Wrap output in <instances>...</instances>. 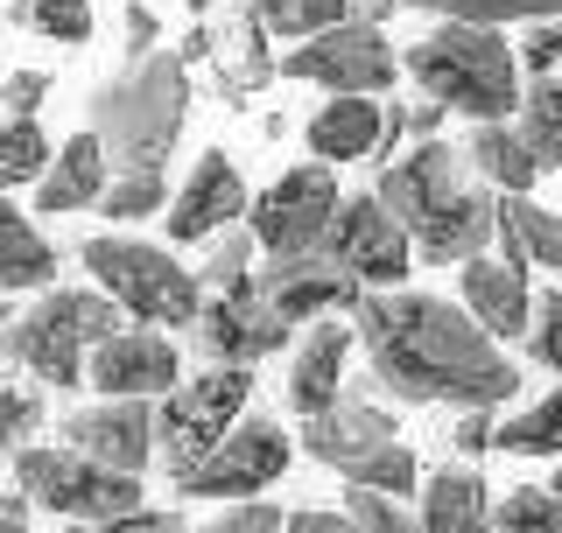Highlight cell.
Wrapping results in <instances>:
<instances>
[{
    "mask_svg": "<svg viewBox=\"0 0 562 533\" xmlns=\"http://www.w3.org/2000/svg\"><path fill=\"white\" fill-rule=\"evenodd\" d=\"M373 386L401 407H506L520 394V365L471 324L464 302L415 295V288H373L351 309Z\"/></svg>",
    "mask_w": 562,
    "mask_h": 533,
    "instance_id": "obj_1",
    "label": "cell"
},
{
    "mask_svg": "<svg viewBox=\"0 0 562 533\" xmlns=\"http://www.w3.org/2000/svg\"><path fill=\"white\" fill-rule=\"evenodd\" d=\"M373 197L394 211V225L415 239V253L429 266L479 260L492 239V218H499V197L464 169V155L450 140H415L408 155L380 162Z\"/></svg>",
    "mask_w": 562,
    "mask_h": 533,
    "instance_id": "obj_2",
    "label": "cell"
},
{
    "mask_svg": "<svg viewBox=\"0 0 562 533\" xmlns=\"http://www.w3.org/2000/svg\"><path fill=\"white\" fill-rule=\"evenodd\" d=\"M183 127H190V70L176 64V49L127 57L92 99V134L113 175H169Z\"/></svg>",
    "mask_w": 562,
    "mask_h": 533,
    "instance_id": "obj_3",
    "label": "cell"
},
{
    "mask_svg": "<svg viewBox=\"0 0 562 533\" xmlns=\"http://www.w3.org/2000/svg\"><path fill=\"white\" fill-rule=\"evenodd\" d=\"M401 70L415 78L422 99H436L443 113H464L471 127L514 120V105H520L514 43L499 29H479V22H429L401 49Z\"/></svg>",
    "mask_w": 562,
    "mask_h": 533,
    "instance_id": "obj_4",
    "label": "cell"
},
{
    "mask_svg": "<svg viewBox=\"0 0 562 533\" xmlns=\"http://www.w3.org/2000/svg\"><path fill=\"white\" fill-rule=\"evenodd\" d=\"M120 330V302L99 288H43L29 309H0V359L14 372H35V386H85L92 344Z\"/></svg>",
    "mask_w": 562,
    "mask_h": 533,
    "instance_id": "obj_5",
    "label": "cell"
},
{
    "mask_svg": "<svg viewBox=\"0 0 562 533\" xmlns=\"http://www.w3.org/2000/svg\"><path fill=\"white\" fill-rule=\"evenodd\" d=\"M85 266H92V288L120 302V316L148 330H190L204 309V288L169 246H148V239H127V233H92L85 239Z\"/></svg>",
    "mask_w": 562,
    "mask_h": 533,
    "instance_id": "obj_6",
    "label": "cell"
},
{
    "mask_svg": "<svg viewBox=\"0 0 562 533\" xmlns=\"http://www.w3.org/2000/svg\"><path fill=\"white\" fill-rule=\"evenodd\" d=\"M303 450L316 456V464H330L345 485L386 491V499H401V491L422 485V464H415L408 442H401L394 407L359 400V394H345L338 407L310 415V421H303Z\"/></svg>",
    "mask_w": 562,
    "mask_h": 533,
    "instance_id": "obj_7",
    "label": "cell"
},
{
    "mask_svg": "<svg viewBox=\"0 0 562 533\" xmlns=\"http://www.w3.org/2000/svg\"><path fill=\"white\" fill-rule=\"evenodd\" d=\"M254 407V365H204L198 379H176L155 400V464L183 477L198 456L218 450V435Z\"/></svg>",
    "mask_w": 562,
    "mask_h": 533,
    "instance_id": "obj_8",
    "label": "cell"
},
{
    "mask_svg": "<svg viewBox=\"0 0 562 533\" xmlns=\"http://www.w3.org/2000/svg\"><path fill=\"white\" fill-rule=\"evenodd\" d=\"M14 464V491H22L29 506L57 512V520H127V512H140V477L127 470H105L92 464V456L78 450H49V442H29V450L8 456Z\"/></svg>",
    "mask_w": 562,
    "mask_h": 533,
    "instance_id": "obj_9",
    "label": "cell"
},
{
    "mask_svg": "<svg viewBox=\"0 0 562 533\" xmlns=\"http://www.w3.org/2000/svg\"><path fill=\"white\" fill-rule=\"evenodd\" d=\"M274 78H295V84H316L330 99H386L401 78V49L386 43V29H366V22H330L289 43V57L274 64Z\"/></svg>",
    "mask_w": 562,
    "mask_h": 533,
    "instance_id": "obj_10",
    "label": "cell"
},
{
    "mask_svg": "<svg viewBox=\"0 0 562 533\" xmlns=\"http://www.w3.org/2000/svg\"><path fill=\"white\" fill-rule=\"evenodd\" d=\"M289 456H295V442L274 415H239L233 429L218 435V450L198 456V464L176 477V491H183V499H225V506L260 499V491L289 470Z\"/></svg>",
    "mask_w": 562,
    "mask_h": 533,
    "instance_id": "obj_11",
    "label": "cell"
},
{
    "mask_svg": "<svg viewBox=\"0 0 562 533\" xmlns=\"http://www.w3.org/2000/svg\"><path fill=\"white\" fill-rule=\"evenodd\" d=\"M338 197H345V190H338V175H330V162H295V169H281L274 183L246 204V233H254V246L268 260L310 253V246H324Z\"/></svg>",
    "mask_w": 562,
    "mask_h": 533,
    "instance_id": "obj_12",
    "label": "cell"
},
{
    "mask_svg": "<svg viewBox=\"0 0 562 533\" xmlns=\"http://www.w3.org/2000/svg\"><path fill=\"white\" fill-rule=\"evenodd\" d=\"M324 253L338 260L366 295H373V288H401V281H408L415 239L394 225V211H386L373 190H359V197H338V211H330Z\"/></svg>",
    "mask_w": 562,
    "mask_h": 533,
    "instance_id": "obj_13",
    "label": "cell"
},
{
    "mask_svg": "<svg viewBox=\"0 0 562 533\" xmlns=\"http://www.w3.org/2000/svg\"><path fill=\"white\" fill-rule=\"evenodd\" d=\"M176 64L183 70L204 64L225 105H254V92L274 84V49H268V29H260L254 8L225 14V22H198L183 43H176Z\"/></svg>",
    "mask_w": 562,
    "mask_h": 533,
    "instance_id": "obj_14",
    "label": "cell"
},
{
    "mask_svg": "<svg viewBox=\"0 0 562 533\" xmlns=\"http://www.w3.org/2000/svg\"><path fill=\"white\" fill-rule=\"evenodd\" d=\"M190 337H198V359L204 365H260V359H274L281 344H295V324H289V316H274L268 302H260V288L246 281V288L204 295Z\"/></svg>",
    "mask_w": 562,
    "mask_h": 533,
    "instance_id": "obj_15",
    "label": "cell"
},
{
    "mask_svg": "<svg viewBox=\"0 0 562 533\" xmlns=\"http://www.w3.org/2000/svg\"><path fill=\"white\" fill-rule=\"evenodd\" d=\"M99 400H162L176 379H183V351H176L169 330L148 324H120L105 344H92V365H85Z\"/></svg>",
    "mask_w": 562,
    "mask_h": 533,
    "instance_id": "obj_16",
    "label": "cell"
},
{
    "mask_svg": "<svg viewBox=\"0 0 562 533\" xmlns=\"http://www.w3.org/2000/svg\"><path fill=\"white\" fill-rule=\"evenodd\" d=\"M254 288H260V302H268L274 316H289L295 330L316 324V316H351V309H359V295H366L359 281H351L345 266L324 253V246L254 266Z\"/></svg>",
    "mask_w": 562,
    "mask_h": 533,
    "instance_id": "obj_17",
    "label": "cell"
},
{
    "mask_svg": "<svg viewBox=\"0 0 562 533\" xmlns=\"http://www.w3.org/2000/svg\"><path fill=\"white\" fill-rule=\"evenodd\" d=\"M64 450L140 477L155 464V400H92L64 415Z\"/></svg>",
    "mask_w": 562,
    "mask_h": 533,
    "instance_id": "obj_18",
    "label": "cell"
},
{
    "mask_svg": "<svg viewBox=\"0 0 562 533\" xmlns=\"http://www.w3.org/2000/svg\"><path fill=\"white\" fill-rule=\"evenodd\" d=\"M246 175L233 169V155L225 148H204L198 155V169L183 175V190H169V211H162V225H169V239L176 246H204L211 233H225V225H239L246 218Z\"/></svg>",
    "mask_w": 562,
    "mask_h": 533,
    "instance_id": "obj_19",
    "label": "cell"
},
{
    "mask_svg": "<svg viewBox=\"0 0 562 533\" xmlns=\"http://www.w3.org/2000/svg\"><path fill=\"white\" fill-rule=\"evenodd\" d=\"M351 351H359V337H351V324H338V316H316V324H303V337H295V359H289V407L303 421L345 400Z\"/></svg>",
    "mask_w": 562,
    "mask_h": 533,
    "instance_id": "obj_20",
    "label": "cell"
},
{
    "mask_svg": "<svg viewBox=\"0 0 562 533\" xmlns=\"http://www.w3.org/2000/svg\"><path fill=\"white\" fill-rule=\"evenodd\" d=\"M457 281H464V309H471V324H479L492 344H514V337H527V316H535V288H527V274L520 266H506V260H464L457 266Z\"/></svg>",
    "mask_w": 562,
    "mask_h": 533,
    "instance_id": "obj_21",
    "label": "cell"
},
{
    "mask_svg": "<svg viewBox=\"0 0 562 533\" xmlns=\"http://www.w3.org/2000/svg\"><path fill=\"white\" fill-rule=\"evenodd\" d=\"M105 183H113V162H105L99 134H70L57 155H49L43 183H35V211H99Z\"/></svg>",
    "mask_w": 562,
    "mask_h": 533,
    "instance_id": "obj_22",
    "label": "cell"
},
{
    "mask_svg": "<svg viewBox=\"0 0 562 533\" xmlns=\"http://www.w3.org/2000/svg\"><path fill=\"white\" fill-rule=\"evenodd\" d=\"M457 155H464V169L479 175L485 190H499V197H527V190L541 183V162H535V148L520 140L514 120H485V127H471Z\"/></svg>",
    "mask_w": 562,
    "mask_h": 533,
    "instance_id": "obj_23",
    "label": "cell"
},
{
    "mask_svg": "<svg viewBox=\"0 0 562 533\" xmlns=\"http://www.w3.org/2000/svg\"><path fill=\"white\" fill-rule=\"evenodd\" d=\"M57 274H64V253L22 218V204L0 197V295H43L57 288Z\"/></svg>",
    "mask_w": 562,
    "mask_h": 533,
    "instance_id": "obj_24",
    "label": "cell"
},
{
    "mask_svg": "<svg viewBox=\"0 0 562 533\" xmlns=\"http://www.w3.org/2000/svg\"><path fill=\"white\" fill-rule=\"evenodd\" d=\"M422 491V533H492V499H485V477L464 470V464H443L429 470V485Z\"/></svg>",
    "mask_w": 562,
    "mask_h": 533,
    "instance_id": "obj_25",
    "label": "cell"
},
{
    "mask_svg": "<svg viewBox=\"0 0 562 533\" xmlns=\"http://www.w3.org/2000/svg\"><path fill=\"white\" fill-rule=\"evenodd\" d=\"M316 162H373V140H380V99H324L316 120L303 127Z\"/></svg>",
    "mask_w": 562,
    "mask_h": 533,
    "instance_id": "obj_26",
    "label": "cell"
},
{
    "mask_svg": "<svg viewBox=\"0 0 562 533\" xmlns=\"http://www.w3.org/2000/svg\"><path fill=\"white\" fill-rule=\"evenodd\" d=\"M514 127H520L527 148H535L541 175H555L562 169V78H535V84H527L520 105H514Z\"/></svg>",
    "mask_w": 562,
    "mask_h": 533,
    "instance_id": "obj_27",
    "label": "cell"
},
{
    "mask_svg": "<svg viewBox=\"0 0 562 533\" xmlns=\"http://www.w3.org/2000/svg\"><path fill=\"white\" fill-rule=\"evenodd\" d=\"M499 225L520 239L527 266H549V274L562 281V211L535 204V197H499Z\"/></svg>",
    "mask_w": 562,
    "mask_h": 533,
    "instance_id": "obj_28",
    "label": "cell"
},
{
    "mask_svg": "<svg viewBox=\"0 0 562 533\" xmlns=\"http://www.w3.org/2000/svg\"><path fill=\"white\" fill-rule=\"evenodd\" d=\"M401 8L429 14V22H479V29H506V22H562V0H401Z\"/></svg>",
    "mask_w": 562,
    "mask_h": 533,
    "instance_id": "obj_29",
    "label": "cell"
},
{
    "mask_svg": "<svg viewBox=\"0 0 562 533\" xmlns=\"http://www.w3.org/2000/svg\"><path fill=\"white\" fill-rule=\"evenodd\" d=\"M492 450L506 456H562V386L520 407L514 421H492Z\"/></svg>",
    "mask_w": 562,
    "mask_h": 533,
    "instance_id": "obj_30",
    "label": "cell"
},
{
    "mask_svg": "<svg viewBox=\"0 0 562 533\" xmlns=\"http://www.w3.org/2000/svg\"><path fill=\"white\" fill-rule=\"evenodd\" d=\"M254 260H260V246L239 218V225H225V233L204 239V266H190V274H198L204 295H225V288H246V281H254Z\"/></svg>",
    "mask_w": 562,
    "mask_h": 533,
    "instance_id": "obj_31",
    "label": "cell"
},
{
    "mask_svg": "<svg viewBox=\"0 0 562 533\" xmlns=\"http://www.w3.org/2000/svg\"><path fill=\"white\" fill-rule=\"evenodd\" d=\"M49 140L35 120H0V197L8 190H22V183H43V169H49Z\"/></svg>",
    "mask_w": 562,
    "mask_h": 533,
    "instance_id": "obj_32",
    "label": "cell"
},
{
    "mask_svg": "<svg viewBox=\"0 0 562 533\" xmlns=\"http://www.w3.org/2000/svg\"><path fill=\"white\" fill-rule=\"evenodd\" d=\"M492 533H562V491L514 485L499 506H492Z\"/></svg>",
    "mask_w": 562,
    "mask_h": 533,
    "instance_id": "obj_33",
    "label": "cell"
},
{
    "mask_svg": "<svg viewBox=\"0 0 562 533\" xmlns=\"http://www.w3.org/2000/svg\"><path fill=\"white\" fill-rule=\"evenodd\" d=\"M246 8L260 14L268 35H289V43H303V35L345 22V0H246Z\"/></svg>",
    "mask_w": 562,
    "mask_h": 533,
    "instance_id": "obj_34",
    "label": "cell"
},
{
    "mask_svg": "<svg viewBox=\"0 0 562 533\" xmlns=\"http://www.w3.org/2000/svg\"><path fill=\"white\" fill-rule=\"evenodd\" d=\"M14 22L49 43H92V0H14Z\"/></svg>",
    "mask_w": 562,
    "mask_h": 533,
    "instance_id": "obj_35",
    "label": "cell"
},
{
    "mask_svg": "<svg viewBox=\"0 0 562 533\" xmlns=\"http://www.w3.org/2000/svg\"><path fill=\"white\" fill-rule=\"evenodd\" d=\"M148 211H169V175H113L99 197V218H113V225H134Z\"/></svg>",
    "mask_w": 562,
    "mask_h": 533,
    "instance_id": "obj_36",
    "label": "cell"
},
{
    "mask_svg": "<svg viewBox=\"0 0 562 533\" xmlns=\"http://www.w3.org/2000/svg\"><path fill=\"white\" fill-rule=\"evenodd\" d=\"M35 429H43V386H22V379H0V456L29 450Z\"/></svg>",
    "mask_w": 562,
    "mask_h": 533,
    "instance_id": "obj_37",
    "label": "cell"
},
{
    "mask_svg": "<svg viewBox=\"0 0 562 533\" xmlns=\"http://www.w3.org/2000/svg\"><path fill=\"white\" fill-rule=\"evenodd\" d=\"M345 512L359 520V533H422L408 506L386 499V491H366V485H345Z\"/></svg>",
    "mask_w": 562,
    "mask_h": 533,
    "instance_id": "obj_38",
    "label": "cell"
},
{
    "mask_svg": "<svg viewBox=\"0 0 562 533\" xmlns=\"http://www.w3.org/2000/svg\"><path fill=\"white\" fill-rule=\"evenodd\" d=\"M520 344H527V359H535V365H549L555 379H562V288H541Z\"/></svg>",
    "mask_w": 562,
    "mask_h": 533,
    "instance_id": "obj_39",
    "label": "cell"
},
{
    "mask_svg": "<svg viewBox=\"0 0 562 533\" xmlns=\"http://www.w3.org/2000/svg\"><path fill=\"white\" fill-rule=\"evenodd\" d=\"M281 520H289V512H281L274 499H233L204 533H281Z\"/></svg>",
    "mask_w": 562,
    "mask_h": 533,
    "instance_id": "obj_40",
    "label": "cell"
},
{
    "mask_svg": "<svg viewBox=\"0 0 562 533\" xmlns=\"http://www.w3.org/2000/svg\"><path fill=\"white\" fill-rule=\"evenodd\" d=\"M514 64H527L535 78H555V70H562V22H527Z\"/></svg>",
    "mask_w": 562,
    "mask_h": 533,
    "instance_id": "obj_41",
    "label": "cell"
},
{
    "mask_svg": "<svg viewBox=\"0 0 562 533\" xmlns=\"http://www.w3.org/2000/svg\"><path fill=\"white\" fill-rule=\"evenodd\" d=\"M49 99V70H14L8 84H0V120H35Z\"/></svg>",
    "mask_w": 562,
    "mask_h": 533,
    "instance_id": "obj_42",
    "label": "cell"
},
{
    "mask_svg": "<svg viewBox=\"0 0 562 533\" xmlns=\"http://www.w3.org/2000/svg\"><path fill=\"white\" fill-rule=\"evenodd\" d=\"M450 442L464 456H492V407H464V415H457V429H450Z\"/></svg>",
    "mask_w": 562,
    "mask_h": 533,
    "instance_id": "obj_43",
    "label": "cell"
},
{
    "mask_svg": "<svg viewBox=\"0 0 562 533\" xmlns=\"http://www.w3.org/2000/svg\"><path fill=\"white\" fill-rule=\"evenodd\" d=\"M281 533H359V520L338 506V512H316V506H303V512H289L281 520Z\"/></svg>",
    "mask_w": 562,
    "mask_h": 533,
    "instance_id": "obj_44",
    "label": "cell"
},
{
    "mask_svg": "<svg viewBox=\"0 0 562 533\" xmlns=\"http://www.w3.org/2000/svg\"><path fill=\"white\" fill-rule=\"evenodd\" d=\"M443 105H436V99H401V127H408V140H436V134H443Z\"/></svg>",
    "mask_w": 562,
    "mask_h": 533,
    "instance_id": "obj_45",
    "label": "cell"
},
{
    "mask_svg": "<svg viewBox=\"0 0 562 533\" xmlns=\"http://www.w3.org/2000/svg\"><path fill=\"white\" fill-rule=\"evenodd\" d=\"M155 43H162V22H155V8L127 0V57H148Z\"/></svg>",
    "mask_w": 562,
    "mask_h": 533,
    "instance_id": "obj_46",
    "label": "cell"
},
{
    "mask_svg": "<svg viewBox=\"0 0 562 533\" xmlns=\"http://www.w3.org/2000/svg\"><path fill=\"white\" fill-rule=\"evenodd\" d=\"M408 127H401V99H380V140H373V162H394Z\"/></svg>",
    "mask_w": 562,
    "mask_h": 533,
    "instance_id": "obj_47",
    "label": "cell"
},
{
    "mask_svg": "<svg viewBox=\"0 0 562 533\" xmlns=\"http://www.w3.org/2000/svg\"><path fill=\"white\" fill-rule=\"evenodd\" d=\"M155 526H162V512H148V506L127 512V520H92V526H85V520H64V533H155Z\"/></svg>",
    "mask_w": 562,
    "mask_h": 533,
    "instance_id": "obj_48",
    "label": "cell"
},
{
    "mask_svg": "<svg viewBox=\"0 0 562 533\" xmlns=\"http://www.w3.org/2000/svg\"><path fill=\"white\" fill-rule=\"evenodd\" d=\"M401 14V0H345V22H366V29H386Z\"/></svg>",
    "mask_w": 562,
    "mask_h": 533,
    "instance_id": "obj_49",
    "label": "cell"
},
{
    "mask_svg": "<svg viewBox=\"0 0 562 533\" xmlns=\"http://www.w3.org/2000/svg\"><path fill=\"white\" fill-rule=\"evenodd\" d=\"M0 533H35V526H29V499H22V491H0Z\"/></svg>",
    "mask_w": 562,
    "mask_h": 533,
    "instance_id": "obj_50",
    "label": "cell"
},
{
    "mask_svg": "<svg viewBox=\"0 0 562 533\" xmlns=\"http://www.w3.org/2000/svg\"><path fill=\"white\" fill-rule=\"evenodd\" d=\"M155 533H190L183 520H176V512H162V526H155Z\"/></svg>",
    "mask_w": 562,
    "mask_h": 533,
    "instance_id": "obj_51",
    "label": "cell"
},
{
    "mask_svg": "<svg viewBox=\"0 0 562 533\" xmlns=\"http://www.w3.org/2000/svg\"><path fill=\"white\" fill-rule=\"evenodd\" d=\"M183 8H190V14H204V8H218V0H183Z\"/></svg>",
    "mask_w": 562,
    "mask_h": 533,
    "instance_id": "obj_52",
    "label": "cell"
},
{
    "mask_svg": "<svg viewBox=\"0 0 562 533\" xmlns=\"http://www.w3.org/2000/svg\"><path fill=\"white\" fill-rule=\"evenodd\" d=\"M549 491H562V464H555V477H549Z\"/></svg>",
    "mask_w": 562,
    "mask_h": 533,
    "instance_id": "obj_53",
    "label": "cell"
}]
</instances>
